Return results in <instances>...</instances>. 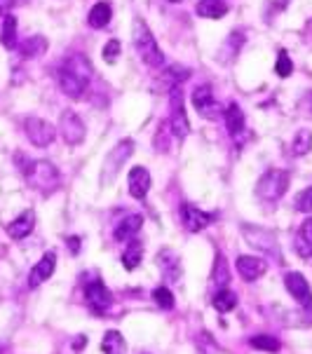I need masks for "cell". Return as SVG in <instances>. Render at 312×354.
I'll use <instances>...</instances> for the list:
<instances>
[{
  "instance_id": "cell-1",
  "label": "cell",
  "mask_w": 312,
  "mask_h": 354,
  "mask_svg": "<svg viewBox=\"0 0 312 354\" xmlns=\"http://www.w3.org/2000/svg\"><path fill=\"white\" fill-rule=\"evenodd\" d=\"M89 73H92V66L85 56L76 54L66 61L64 66L56 73V80H59V87L68 99H80L85 87L89 82Z\"/></svg>"
},
{
  "instance_id": "cell-2",
  "label": "cell",
  "mask_w": 312,
  "mask_h": 354,
  "mask_svg": "<svg viewBox=\"0 0 312 354\" xmlns=\"http://www.w3.org/2000/svg\"><path fill=\"white\" fill-rule=\"evenodd\" d=\"M132 43L144 64H148L151 68H160L164 64V54H162L160 45H157L155 36H153L148 24H146L141 16H136L132 24Z\"/></svg>"
},
{
  "instance_id": "cell-3",
  "label": "cell",
  "mask_w": 312,
  "mask_h": 354,
  "mask_svg": "<svg viewBox=\"0 0 312 354\" xmlns=\"http://www.w3.org/2000/svg\"><path fill=\"white\" fill-rule=\"evenodd\" d=\"M21 171H24L28 184L36 188L38 192H43V195L54 192L61 184L59 171L47 159H31V162H26V167H21Z\"/></svg>"
},
{
  "instance_id": "cell-4",
  "label": "cell",
  "mask_w": 312,
  "mask_h": 354,
  "mask_svg": "<svg viewBox=\"0 0 312 354\" xmlns=\"http://www.w3.org/2000/svg\"><path fill=\"white\" fill-rule=\"evenodd\" d=\"M289 190V171L285 169H270L265 171L256 184V195L265 202H275Z\"/></svg>"
},
{
  "instance_id": "cell-5",
  "label": "cell",
  "mask_w": 312,
  "mask_h": 354,
  "mask_svg": "<svg viewBox=\"0 0 312 354\" xmlns=\"http://www.w3.org/2000/svg\"><path fill=\"white\" fill-rule=\"evenodd\" d=\"M242 235L254 249L263 251L265 256L275 258L277 263H285L282 258V251H280V244H277V237L275 232L265 230V228H254V225H242Z\"/></svg>"
},
{
  "instance_id": "cell-6",
  "label": "cell",
  "mask_w": 312,
  "mask_h": 354,
  "mask_svg": "<svg viewBox=\"0 0 312 354\" xmlns=\"http://www.w3.org/2000/svg\"><path fill=\"white\" fill-rule=\"evenodd\" d=\"M169 129L177 139H186L190 134V122H188V115H186V106H183V92L181 87H174L169 89Z\"/></svg>"
},
{
  "instance_id": "cell-7",
  "label": "cell",
  "mask_w": 312,
  "mask_h": 354,
  "mask_svg": "<svg viewBox=\"0 0 312 354\" xmlns=\"http://www.w3.org/2000/svg\"><path fill=\"white\" fill-rule=\"evenodd\" d=\"M134 153V141L132 139H124L120 141L113 151L106 155V162H104V176H101V181L104 184H113L115 181V176L120 174L122 164L127 162L129 155Z\"/></svg>"
},
{
  "instance_id": "cell-8",
  "label": "cell",
  "mask_w": 312,
  "mask_h": 354,
  "mask_svg": "<svg viewBox=\"0 0 312 354\" xmlns=\"http://www.w3.org/2000/svg\"><path fill=\"white\" fill-rule=\"evenodd\" d=\"M24 129H26L28 141H31L33 146H38V148H47L56 136V129L43 118H26Z\"/></svg>"
},
{
  "instance_id": "cell-9",
  "label": "cell",
  "mask_w": 312,
  "mask_h": 354,
  "mask_svg": "<svg viewBox=\"0 0 312 354\" xmlns=\"http://www.w3.org/2000/svg\"><path fill=\"white\" fill-rule=\"evenodd\" d=\"M192 106H195V111L207 120H216L221 115V108L216 104V96H214L212 85H200V87H195V92H192Z\"/></svg>"
},
{
  "instance_id": "cell-10",
  "label": "cell",
  "mask_w": 312,
  "mask_h": 354,
  "mask_svg": "<svg viewBox=\"0 0 312 354\" xmlns=\"http://www.w3.org/2000/svg\"><path fill=\"white\" fill-rule=\"evenodd\" d=\"M85 298H87V305H89V310H92L94 315H104V312L111 307V302H113V294L106 289L104 282L94 279V282H89L87 287H85Z\"/></svg>"
},
{
  "instance_id": "cell-11",
  "label": "cell",
  "mask_w": 312,
  "mask_h": 354,
  "mask_svg": "<svg viewBox=\"0 0 312 354\" xmlns=\"http://www.w3.org/2000/svg\"><path fill=\"white\" fill-rule=\"evenodd\" d=\"M285 287H287L289 294L293 296V300H296L300 307L312 310V289H310L308 279L300 275V272H287V275H285Z\"/></svg>"
},
{
  "instance_id": "cell-12",
  "label": "cell",
  "mask_w": 312,
  "mask_h": 354,
  "mask_svg": "<svg viewBox=\"0 0 312 354\" xmlns=\"http://www.w3.org/2000/svg\"><path fill=\"white\" fill-rule=\"evenodd\" d=\"M216 219V214H207V211L197 209L195 204H181V223L186 230L200 232L204 228H209Z\"/></svg>"
},
{
  "instance_id": "cell-13",
  "label": "cell",
  "mask_w": 312,
  "mask_h": 354,
  "mask_svg": "<svg viewBox=\"0 0 312 354\" xmlns=\"http://www.w3.org/2000/svg\"><path fill=\"white\" fill-rule=\"evenodd\" d=\"M59 129H61V136L68 146H78L85 141V124L82 120L78 118V113L73 111H64L59 118Z\"/></svg>"
},
{
  "instance_id": "cell-14",
  "label": "cell",
  "mask_w": 312,
  "mask_h": 354,
  "mask_svg": "<svg viewBox=\"0 0 312 354\" xmlns=\"http://www.w3.org/2000/svg\"><path fill=\"white\" fill-rule=\"evenodd\" d=\"M54 267H56V254L54 251H47V254L31 267V272H28V287L36 289L41 287L43 282H47V279L54 275Z\"/></svg>"
},
{
  "instance_id": "cell-15",
  "label": "cell",
  "mask_w": 312,
  "mask_h": 354,
  "mask_svg": "<svg viewBox=\"0 0 312 354\" xmlns=\"http://www.w3.org/2000/svg\"><path fill=\"white\" fill-rule=\"evenodd\" d=\"M237 272L245 282H256L268 272V263L263 258H256V256H240L237 258Z\"/></svg>"
},
{
  "instance_id": "cell-16",
  "label": "cell",
  "mask_w": 312,
  "mask_h": 354,
  "mask_svg": "<svg viewBox=\"0 0 312 354\" xmlns=\"http://www.w3.org/2000/svg\"><path fill=\"white\" fill-rule=\"evenodd\" d=\"M129 184V195L134 199H144L151 190V171L146 167H132L127 176Z\"/></svg>"
},
{
  "instance_id": "cell-17",
  "label": "cell",
  "mask_w": 312,
  "mask_h": 354,
  "mask_svg": "<svg viewBox=\"0 0 312 354\" xmlns=\"http://www.w3.org/2000/svg\"><path fill=\"white\" fill-rule=\"evenodd\" d=\"M223 118H225V127H228V134L232 136L235 141H242L247 131V120H245V113L237 104H230L228 108L223 111Z\"/></svg>"
},
{
  "instance_id": "cell-18",
  "label": "cell",
  "mask_w": 312,
  "mask_h": 354,
  "mask_svg": "<svg viewBox=\"0 0 312 354\" xmlns=\"http://www.w3.org/2000/svg\"><path fill=\"white\" fill-rule=\"evenodd\" d=\"M33 228H36V214H33L31 209H26L24 214H19L12 223L8 225V235L12 239H24L31 235Z\"/></svg>"
},
{
  "instance_id": "cell-19",
  "label": "cell",
  "mask_w": 312,
  "mask_h": 354,
  "mask_svg": "<svg viewBox=\"0 0 312 354\" xmlns=\"http://www.w3.org/2000/svg\"><path fill=\"white\" fill-rule=\"evenodd\" d=\"M141 225H144V216L132 214V216H127V219H122L120 223H118L113 237H115L118 242H129V239H134L136 235H139Z\"/></svg>"
},
{
  "instance_id": "cell-20",
  "label": "cell",
  "mask_w": 312,
  "mask_h": 354,
  "mask_svg": "<svg viewBox=\"0 0 312 354\" xmlns=\"http://www.w3.org/2000/svg\"><path fill=\"white\" fill-rule=\"evenodd\" d=\"M157 265H160L162 275L169 279V282H179L181 279V263L177 258V254L169 249H164L157 254Z\"/></svg>"
},
{
  "instance_id": "cell-21",
  "label": "cell",
  "mask_w": 312,
  "mask_h": 354,
  "mask_svg": "<svg viewBox=\"0 0 312 354\" xmlns=\"http://www.w3.org/2000/svg\"><path fill=\"white\" fill-rule=\"evenodd\" d=\"M293 247H296V254L300 258H312V219H305L303 223H300V230L296 235Z\"/></svg>"
},
{
  "instance_id": "cell-22",
  "label": "cell",
  "mask_w": 312,
  "mask_h": 354,
  "mask_svg": "<svg viewBox=\"0 0 312 354\" xmlns=\"http://www.w3.org/2000/svg\"><path fill=\"white\" fill-rule=\"evenodd\" d=\"M195 12L204 19H221V16L228 14V5L223 0H200L195 5Z\"/></svg>"
},
{
  "instance_id": "cell-23",
  "label": "cell",
  "mask_w": 312,
  "mask_h": 354,
  "mask_svg": "<svg viewBox=\"0 0 312 354\" xmlns=\"http://www.w3.org/2000/svg\"><path fill=\"white\" fill-rule=\"evenodd\" d=\"M47 47L49 43L45 36H31L19 45V54L24 56V59H33V56H41L47 52Z\"/></svg>"
},
{
  "instance_id": "cell-24",
  "label": "cell",
  "mask_w": 312,
  "mask_h": 354,
  "mask_svg": "<svg viewBox=\"0 0 312 354\" xmlns=\"http://www.w3.org/2000/svg\"><path fill=\"white\" fill-rule=\"evenodd\" d=\"M141 258H144V244L139 239H129L127 247H124V254H122V265L124 270H136L139 267Z\"/></svg>"
},
{
  "instance_id": "cell-25",
  "label": "cell",
  "mask_w": 312,
  "mask_h": 354,
  "mask_svg": "<svg viewBox=\"0 0 312 354\" xmlns=\"http://www.w3.org/2000/svg\"><path fill=\"white\" fill-rule=\"evenodd\" d=\"M111 16H113V8L109 3H96L87 14V24L92 28H106L111 24Z\"/></svg>"
},
{
  "instance_id": "cell-26",
  "label": "cell",
  "mask_w": 312,
  "mask_h": 354,
  "mask_svg": "<svg viewBox=\"0 0 312 354\" xmlns=\"http://www.w3.org/2000/svg\"><path fill=\"white\" fill-rule=\"evenodd\" d=\"M312 151V131L310 129H298L291 139V155L303 157Z\"/></svg>"
},
{
  "instance_id": "cell-27",
  "label": "cell",
  "mask_w": 312,
  "mask_h": 354,
  "mask_svg": "<svg viewBox=\"0 0 312 354\" xmlns=\"http://www.w3.org/2000/svg\"><path fill=\"white\" fill-rule=\"evenodd\" d=\"M101 350H104V354H124L127 345H124L120 331H106L104 340H101Z\"/></svg>"
},
{
  "instance_id": "cell-28",
  "label": "cell",
  "mask_w": 312,
  "mask_h": 354,
  "mask_svg": "<svg viewBox=\"0 0 312 354\" xmlns=\"http://www.w3.org/2000/svg\"><path fill=\"white\" fill-rule=\"evenodd\" d=\"M212 305L225 315V312H232L237 307V296L232 294L230 289H219L216 296H214V300H212Z\"/></svg>"
},
{
  "instance_id": "cell-29",
  "label": "cell",
  "mask_w": 312,
  "mask_h": 354,
  "mask_svg": "<svg viewBox=\"0 0 312 354\" xmlns=\"http://www.w3.org/2000/svg\"><path fill=\"white\" fill-rule=\"evenodd\" d=\"M0 43H3L8 49H14L16 47V16L5 14L3 31H0Z\"/></svg>"
},
{
  "instance_id": "cell-30",
  "label": "cell",
  "mask_w": 312,
  "mask_h": 354,
  "mask_svg": "<svg viewBox=\"0 0 312 354\" xmlns=\"http://www.w3.org/2000/svg\"><path fill=\"white\" fill-rule=\"evenodd\" d=\"M249 345L256 347V350H263V352H277L280 350V340L275 335H256V338L249 340Z\"/></svg>"
},
{
  "instance_id": "cell-31",
  "label": "cell",
  "mask_w": 312,
  "mask_h": 354,
  "mask_svg": "<svg viewBox=\"0 0 312 354\" xmlns=\"http://www.w3.org/2000/svg\"><path fill=\"white\" fill-rule=\"evenodd\" d=\"M153 300H155V305L162 307V310H172L174 307V294L167 287H157L153 291Z\"/></svg>"
},
{
  "instance_id": "cell-32",
  "label": "cell",
  "mask_w": 312,
  "mask_h": 354,
  "mask_svg": "<svg viewBox=\"0 0 312 354\" xmlns=\"http://www.w3.org/2000/svg\"><path fill=\"white\" fill-rule=\"evenodd\" d=\"M275 73L280 78H289L293 73V61L289 59V54L285 49H280V56H277V64H275Z\"/></svg>"
},
{
  "instance_id": "cell-33",
  "label": "cell",
  "mask_w": 312,
  "mask_h": 354,
  "mask_svg": "<svg viewBox=\"0 0 312 354\" xmlns=\"http://www.w3.org/2000/svg\"><path fill=\"white\" fill-rule=\"evenodd\" d=\"M296 209L303 211V214H312V186L305 188L303 192H298V197H296Z\"/></svg>"
},
{
  "instance_id": "cell-34",
  "label": "cell",
  "mask_w": 312,
  "mask_h": 354,
  "mask_svg": "<svg viewBox=\"0 0 312 354\" xmlns=\"http://www.w3.org/2000/svg\"><path fill=\"white\" fill-rule=\"evenodd\" d=\"M118 54H120V43H118V40H109V43L104 45V61L106 64H115Z\"/></svg>"
},
{
  "instance_id": "cell-35",
  "label": "cell",
  "mask_w": 312,
  "mask_h": 354,
  "mask_svg": "<svg viewBox=\"0 0 312 354\" xmlns=\"http://www.w3.org/2000/svg\"><path fill=\"white\" fill-rule=\"evenodd\" d=\"M14 0H0V16L10 14V10H12Z\"/></svg>"
},
{
  "instance_id": "cell-36",
  "label": "cell",
  "mask_w": 312,
  "mask_h": 354,
  "mask_svg": "<svg viewBox=\"0 0 312 354\" xmlns=\"http://www.w3.org/2000/svg\"><path fill=\"white\" fill-rule=\"evenodd\" d=\"M68 247H71V254H78L80 251V237H68Z\"/></svg>"
},
{
  "instance_id": "cell-37",
  "label": "cell",
  "mask_w": 312,
  "mask_h": 354,
  "mask_svg": "<svg viewBox=\"0 0 312 354\" xmlns=\"http://www.w3.org/2000/svg\"><path fill=\"white\" fill-rule=\"evenodd\" d=\"M308 101H310V111H312V92H310V96H308Z\"/></svg>"
},
{
  "instance_id": "cell-38",
  "label": "cell",
  "mask_w": 312,
  "mask_h": 354,
  "mask_svg": "<svg viewBox=\"0 0 312 354\" xmlns=\"http://www.w3.org/2000/svg\"><path fill=\"white\" fill-rule=\"evenodd\" d=\"M169 3H181V0H169Z\"/></svg>"
}]
</instances>
